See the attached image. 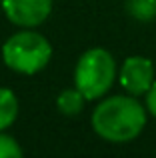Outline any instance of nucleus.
Returning <instances> with one entry per match:
<instances>
[{
  "label": "nucleus",
  "instance_id": "nucleus-10",
  "mask_svg": "<svg viewBox=\"0 0 156 158\" xmlns=\"http://www.w3.org/2000/svg\"><path fill=\"white\" fill-rule=\"evenodd\" d=\"M146 108H148V112L156 118V80L150 86V90L146 92Z\"/></svg>",
  "mask_w": 156,
  "mask_h": 158
},
{
  "label": "nucleus",
  "instance_id": "nucleus-9",
  "mask_svg": "<svg viewBox=\"0 0 156 158\" xmlns=\"http://www.w3.org/2000/svg\"><path fill=\"white\" fill-rule=\"evenodd\" d=\"M16 156H22V148L16 144L12 136L2 134V130H0V158H16Z\"/></svg>",
  "mask_w": 156,
  "mask_h": 158
},
{
  "label": "nucleus",
  "instance_id": "nucleus-6",
  "mask_svg": "<svg viewBox=\"0 0 156 158\" xmlns=\"http://www.w3.org/2000/svg\"><path fill=\"white\" fill-rule=\"evenodd\" d=\"M18 116V100L10 88L0 86V130H6Z\"/></svg>",
  "mask_w": 156,
  "mask_h": 158
},
{
  "label": "nucleus",
  "instance_id": "nucleus-5",
  "mask_svg": "<svg viewBox=\"0 0 156 158\" xmlns=\"http://www.w3.org/2000/svg\"><path fill=\"white\" fill-rule=\"evenodd\" d=\"M2 10L16 26L32 28L48 18L52 0H2Z\"/></svg>",
  "mask_w": 156,
  "mask_h": 158
},
{
  "label": "nucleus",
  "instance_id": "nucleus-8",
  "mask_svg": "<svg viewBox=\"0 0 156 158\" xmlns=\"http://www.w3.org/2000/svg\"><path fill=\"white\" fill-rule=\"evenodd\" d=\"M126 10L132 18L140 22H150L156 18V0H128Z\"/></svg>",
  "mask_w": 156,
  "mask_h": 158
},
{
  "label": "nucleus",
  "instance_id": "nucleus-7",
  "mask_svg": "<svg viewBox=\"0 0 156 158\" xmlns=\"http://www.w3.org/2000/svg\"><path fill=\"white\" fill-rule=\"evenodd\" d=\"M84 100H86V96L78 88H66L58 94L56 106H58V110L62 112V114L76 116L78 112L82 110V106H84Z\"/></svg>",
  "mask_w": 156,
  "mask_h": 158
},
{
  "label": "nucleus",
  "instance_id": "nucleus-4",
  "mask_svg": "<svg viewBox=\"0 0 156 158\" xmlns=\"http://www.w3.org/2000/svg\"><path fill=\"white\" fill-rule=\"evenodd\" d=\"M120 86L132 96H140L154 84V64L146 56H128L118 74Z\"/></svg>",
  "mask_w": 156,
  "mask_h": 158
},
{
  "label": "nucleus",
  "instance_id": "nucleus-2",
  "mask_svg": "<svg viewBox=\"0 0 156 158\" xmlns=\"http://www.w3.org/2000/svg\"><path fill=\"white\" fill-rule=\"evenodd\" d=\"M52 58V46L42 34L24 30L10 36L2 46V60L14 72L36 74Z\"/></svg>",
  "mask_w": 156,
  "mask_h": 158
},
{
  "label": "nucleus",
  "instance_id": "nucleus-1",
  "mask_svg": "<svg viewBox=\"0 0 156 158\" xmlns=\"http://www.w3.org/2000/svg\"><path fill=\"white\" fill-rule=\"evenodd\" d=\"M146 126V110L136 98L110 96L92 112V128L108 142H130Z\"/></svg>",
  "mask_w": 156,
  "mask_h": 158
},
{
  "label": "nucleus",
  "instance_id": "nucleus-3",
  "mask_svg": "<svg viewBox=\"0 0 156 158\" xmlns=\"http://www.w3.org/2000/svg\"><path fill=\"white\" fill-rule=\"evenodd\" d=\"M116 78V64L112 54L104 48H90L78 58L74 70L76 88L86 100H96L110 90Z\"/></svg>",
  "mask_w": 156,
  "mask_h": 158
}]
</instances>
